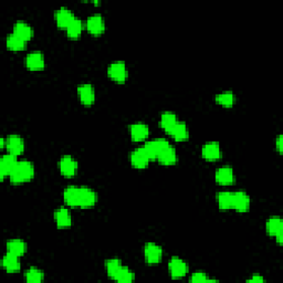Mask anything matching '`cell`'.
<instances>
[{
    "label": "cell",
    "instance_id": "cell-30",
    "mask_svg": "<svg viewBox=\"0 0 283 283\" xmlns=\"http://www.w3.org/2000/svg\"><path fill=\"white\" fill-rule=\"evenodd\" d=\"M26 42L24 39H21L20 37H18L17 35H15L14 32L13 34H10L7 37V47L8 49L13 51H20V50H24L25 47H26Z\"/></svg>",
    "mask_w": 283,
    "mask_h": 283
},
{
    "label": "cell",
    "instance_id": "cell-32",
    "mask_svg": "<svg viewBox=\"0 0 283 283\" xmlns=\"http://www.w3.org/2000/svg\"><path fill=\"white\" fill-rule=\"evenodd\" d=\"M65 30H67V34L70 38H78L81 34H82V30H83L82 20H80L79 18H75Z\"/></svg>",
    "mask_w": 283,
    "mask_h": 283
},
{
    "label": "cell",
    "instance_id": "cell-14",
    "mask_svg": "<svg viewBox=\"0 0 283 283\" xmlns=\"http://www.w3.org/2000/svg\"><path fill=\"white\" fill-rule=\"evenodd\" d=\"M54 18H56V23L59 28L67 29L69 25L77 17H75L73 12H71L70 9L62 7L57 10L56 14H54Z\"/></svg>",
    "mask_w": 283,
    "mask_h": 283
},
{
    "label": "cell",
    "instance_id": "cell-20",
    "mask_svg": "<svg viewBox=\"0 0 283 283\" xmlns=\"http://www.w3.org/2000/svg\"><path fill=\"white\" fill-rule=\"evenodd\" d=\"M129 133H130V137H132L133 140L135 142L144 140L150 134V128L145 123L142 122L134 123L129 126Z\"/></svg>",
    "mask_w": 283,
    "mask_h": 283
},
{
    "label": "cell",
    "instance_id": "cell-13",
    "mask_svg": "<svg viewBox=\"0 0 283 283\" xmlns=\"http://www.w3.org/2000/svg\"><path fill=\"white\" fill-rule=\"evenodd\" d=\"M17 163L18 160L16 155L7 153L2 156V160H0V176H2V179L6 178L7 176L9 177Z\"/></svg>",
    "mask_w": 283,
    "mask_h": 283
},
{
    "label": "cell",
    "instance_id": "cell-29",
    "mask_svg": "<svg viewBox=\"0 0 283 283\" xmlns=\"http://www.w3.org/2000/svg\"><path fill=\"white\" fill-rule=\"evenodd\" d=\"M123 268V263L122 261L116 258L113 259H108L105 262V269H106V273L107 275L111 277V279H115L117 273Z\"/></svg>",
    "mask_w": 283,
    "mask_h": 283
},
{
    "label": "cell",
    "instance_id": "cell-10",
    "mask_svg": "<svg viewBox=\"0 0 283 283\" xmlns=\"http://www.w3.org/2000/svg\"><path fill=\"white\" fill-rule=\"evenodd\" d=\"M6 149L8 153L18 156L24 153L25 151V140L18 134H12L6 138Z\"/></svg>",
    "mask_w": 283,
    "mask_h": 283
},
{
    "label": "cell",
    "instance_id": "cell-22",
    "mask_svg": "<svg viewBox=\"0 0 283 283\" xmlns=\"http://www.w3.org/2000/svg\"><path fill=\"white\" fill-rule=\"evenodd\" d=\"M14 34L20 37L21 39H24L25 41L30 40L32 36H34V29L32 27L27 24L26 21L19 20L14 25Z\"/></svg>",
    "mask_w": 283,
    "mask_h": 283
},
{
    "label": "cell",
    "instance_id": "cell-26",
    "mask_svg": "<svg viewBox=\"0 0 283 283\" xmlns=\"http://www.w3.org/2000/svg\"><path fill=\"white\" fill-rule=\"evenodd\" d=\"M178 121L179 119L175 113L171 112V111H166L164 113H162L160 124H161L162 128L168 133L173 128L174 125H175Z\"/></svg>",
    "mask_w": 283,
    "mask_h": 283
},
{
    "label": "cell",
    "instance_id": "cell-24",
    "mask_svg": "<svg viewBox=\"0 0 283 283\" xmlns=\"http://www.w3.org/2000/svg\"><path fill=\"white\" fill-rule=\"evenodd\" d=\"M19 258L20 257H18V255H15L13 253L7 252L4 255L2 264L4 268L6 269L7 272H9V273H14V272H17L20 270L21 263H20Z\"/></svg>",
    "mask_w": 283,
    "mask_h": 283
},
{
    "label": "cell",
    "instance_id": "cell-25",
    "mask_svg": "<svg viewBox=\"0 0 283 283\" xmlns=\"http://www.w3.org/2000/svg\"><path fill=\"white\" fill-rule=\"evenodd\" d=\"M27 251V243L21 239H12L7 242V252L21 257Z\"/></svg>",
    "mask_w": 283,
    "mask_h": 283
},
{
    "label": "cell",
    "instance_id": "cell-5",
    "mask_svg": "<svg viewBox=\"0 0 283 283\" xmlns=\"http://www.w3.org/2000/svg\"><path fill=\"white\" fill-rule=\"evenodd\" d=\"M60 172L65 177H73L78 173V162L71 155H63L59 161Z\"/></svg>",
    "mask_w": 283,
    "mask_h": 283
},
{
    "label": "cell",
    "instance_id": "cell-9",
    "mask_svg": "<svg viewBox=\"0 0 283 283\" xmlns=\"http://www.w3.org/2000/svg\"><path fill=\"white\" fill-rule=\"evenodd\" d=\"M86 28L89 32L94 36H100L105 30V21L100 14H94L90 16L86 20Z\"/></svg>",
    "mask_w": 283,
    "mask_h": 283
},
{
    "label": "cell",
    "instance_id": "cell-27",
    "mask_svg": "<svg viewBox=\"0 0 283 283\" xmlns=\"http://www.w3.org/2000/svg\"><path fill=\"white\" fill-rule=\"evenodd\" d=\"M217 203L222 210L232 209L233 192H220L217 195Z\"/></svg>",
    "mask_w": 283,
    "mask_h": 283
},
{
    "label": "cell",
    "instance_id": "cell-1",
    "mask_svg": "<svg viewBox=\"0 0 283 283\" xmlns=\"http://www.w3.org/2000/svg\"><path fill=\"white\" fill-rule=\"evenodd\" d=\"M64 203L71 207L91 208L97 201V194L90 187L68 186L63 190Z\"/></svg>",
    "mask_w": 283,
    "mask_h": 283
},
{
    "label": "cell",
    "instance_id": "cell-17",
    "mask_svg": "<svg viewBox=\"0 0 283 283\" xmlns=\"http://www.w3.org/2000/svg\"><path fill=\"white\" fill-rule=\"evenodd\" d=\"M26 67L32 71H38L45 68V57L40 51H32L25 59Z\"/></svg>",
    "mask_w": 283,
    "mask_h": 283
},
{
    "label": "cell",
    "instance_id": "cell-3",
    "mask_svg": "<svg viewBox=\"0 0 283 283\" xmlns=\"http://www.w3.org/2000/svg\"><path fill=\"white\" fill-rule=\"evenodd\" d=\"M107 74L112 80L116 81V82L119 83H123L128 78V70L125 62L115 61L112 62L107 67Z\"/></svg>",
    "mask_w": 283,
    "mask_h": 283
},
{
    "label": "cell",
    "instance_id": "cell-4",
    "mask_svg": "<svg viewBox=\"0 0 283 283\" xmlns=\"http://www.w3.org/2000/svg\"><path fill=\"white\" fill-rule=\"evenodd\" d=\"M265 230L268 235L274 237L276 242L281 244L283 238V221L279 216H272L265 222Z\"/></svg>",
    "mask_w": 283,
    "mask_h": 283
},
{
    "label": "cell",
    "instance_id": "cell-33",
    "mask_svg": "<svg viewBox=\"0 0 283 283\" xmlns=\"http://www.w3.org/2000/svg\"><path fill=\"white\" fill-rule=\"evenodd\" d=\"M135 279V274L134 272L130 270L127 266L123 265V268L119 270V272L117 273L116 277L114 280L117 282H122V283H127V282H132Z\"/></svg>",
    "mask_w": 283,
    "mask_h": 283
},
{
    "label": "cell",
    "instance_id": "cell-7",
    "mask_svg": "<svg viewBox=\"0 0 283 283\" xmlns=\"http://www.w3.org/2000/svg\"><path fill=\"white\" fill-rule=\"evenodd\" d=\"M168 144H170V142H168L166 138L160 137V138H154L152 140L146 142L143 148L152 161V160H156L157 156H159V154L162 152V150L166 148Z\"/></svg>",
    "mask_w": 283,
    "mask_h": 283
},
{
    "label": "cell",
    "instance_id": "cell-2",
    "mask_svg": "<svg viewBox=\"0 0 283 283\" xmlns=\"http://www.w3.org/2000/svg\"><path fill=\"white\" fill-rule=\"evenodd\" d=\"M35 176V166L30 161H18L12 174L9 175L10 182L14 184H23L31 181Z\"/></svg>",
    "mask_w": 283,
    "mask_h": 283
},
{
    "label": "cell",
    "instance_id": "cell-15",
    "mask_svg": "<svg viewBox=\"0 0 283 283\" xmlns=\"http://www.w3.org/2000/svg\"><path fill=\"white\" fill-rule=\"evenodd\" d=\"M250 197L246 192L239 190V192H233V204L232 209H236L239 212H246L250 208Z\"/></svg>",
    "mask_w": 283,
    "mask_h": 283
},
{
    "label": "cell",
    "instance_id": "cell-34",
    "mask_svg": "<svg viewBox=\"0 0 283 283\" xmlns=\"http://www.w3.org/2000/svg\"><path fill=\"white\" fill-rule=\"evenodd\" d=\"M190 282H209V281H217L214 279H210L208 277L205 272H201V271H197V272H194V273L190 275Z\"/></svg>",
    "mask_w": 283,
    "mask_h": 283
},
{
    "label": "cell",
    "instance_id": "cell-18",
    "mask_svg": "<svg viewBox=\"0 0 283 283\" xmlns=\"http://www.w3.org/2000/svg\"><path fill=\"white\" fill-rule=\"evenodd\" d=\"M201 154H203V157L207 161H217L221 157L222 152L219 143H217V142H208V143H206L203 146Z\"/></svg>",
    "mask_w": 283,
    "mask_h": 283
},
{
    "label": "cell",
    "instance_id": "cell-31",
    "mask_svg": "<svg viewBox=\"0 0 283 283\" xmlns=\"http://www.w3.org/2000/svg\"><path fill=\"white\" fill-rule=\"evenodd\" d=\"M43 277H45V273L36 266H31L25 272V279L30 283H39L43 280Z\"/></svg>",
    "mask_w": 283,
    "mask_h": 283
},
{
    "label": "cell",
    "instance_id": "cell-35",
    "mask_svg": "<svg viewBox=\"0 0 283 283\" xmlns=\"http://www.w3.org/2000/svg\"><path fill=\"white\" fill-rule=\"evenodd\" d=\"M282 143H283V138H282V135L280 134V135H277V137L275 139V146L279 153H282V149H283Z\"/></svg>",
    "mask_w": 283,
    "mask_h": 283
},
{
    "label": "cell",
    "instance_id": "cell-19",
    "mask_svg": "<svg viewBox=\"0 0 283 283\" xmlns=\"http://www.w3.org/2000/svg\"><path fill=\"white\" fill-rule=\"evenodd\" d=\"M215 179L220 185H230L235 182V173L230 166H222L216 171Z\"/></svg>",
    "mask_w": 283,
    "mask_h": 283
},
{
    "label": "cell",
    "instance_id": "cell-28",
    "mask_svg": "<svg viewBox=\"0 0 283 283\" xmlns=\"http://www.w3.org/2000/svg\"><path fill=\"white\" fill-rule=\"evenodd\" d=\"M216 102L219 105L225 107H231L236 102V96L232 91H224L221 93H218L215 97Z\"/></svg>",
    "mask_w": 283,
    "mask_h": 283
},
{
    "label": "cell",
    "instance_id": "cell-6",
    "mask_svg": "<svg viewBox=\"0 0 283 283\" xmlns=\"http://www.w3.org/2000/svg\"><path fill=\"white\" fill-rule=\"evenodd\" d=\"M144 257L149 264L160 263L163 258V249L155 242H148L144 247Z\"/></svg>",
    "mask_w": 283,
    "mask_h": 283
},
{
    "label": "cell",
    "instance_id": "cell-8",
    "mask_svg": "<svg viewBox=\"0 0 283 283\" xmlns=\"http://www.w3.org/2000/svg\"><path fill=\"white\" fill-rule=\"evenodd\" d=\"M168 269H170L171 275L173 279H181L188 273V264L179 257H172L168 263Z\"/></svg>",
    "mask_w": 283,
    "mask_h": 283
},
{
    "label": "cell",
    "instance_id": "cell-11",
    "mask_svg": "<svg viewBox=\"0 0 283 283\" xmlns=\"http://www.w3.org/2000/svg\"><path fill=\"white\" fill-rule=\"evenodd\" d=\"M78 95L82 104L90 106L95 102V90L90 83H82L78 86Z\"/></svg>",
    "mask_w": 283,
    "mask_h": 283
},
{
    "label": "cell",
    "instance_id": "cell-21",
    "mask_svg": "<svg viewBox=\"0 0 283 283\" xmlns=\"http://www.w3.org/2000/svg\"><path fill=\"white\" fill-rule=\"evenodd\" d=\"M174 139H176L178 142L186 140L189 137V129L187 124L183 121H178L175 125H174L173 128L168 132Z\"/></svg>",
    "mask_w": 283,
    "mask_h": 283
},
{
    "label": "cell",
    "instance_id": "cell-16",
    "mask_svg": "<svg viewBox=\"0 0 283 283\" xmlns=\"http://www.w3.org/2000/svg\"><path fill=\"white\" fill-rule=\"evenodd\" d=\"M156 160L159 161V163H161L162 165H165V166H172L174 164H176L177 154H176L175 148H174V146L170 143L166 146V148L162 150V152L159 154V156H157Z\"/></svg>",
    "mask_w": 283,
    "mask_h": 283
},
{
    "label": "cell",
    "instance_id": "cell-12",
    "mask_svg": "<svg viewBox=\"0 0 283 283\" xmlns=\"http://www.w3.org/2000/svg\"><path fill=\"white\" fill-rule=\"evenodd\" d=\"M129 160H130V163H132V165L135 168H138V170H143V168L148 167L149 163L151 161V159L149 157L148 153L145 152L143 146L134 150L132 152V154H130Z\"/></svg>",
    "mask_w": 283,
    "mask_h": 283
},
{
    "label": "cell",
    "instance_id": "cell-36",
    "mask_svg": "<svg viewBox=\"0 0 283 283\" xmlns=\"http://www.w3.org/2000/svg\"><path fill=\"white\" fill-rule=\"evenodd\" d=\"M247 282H264V277H262L260 274H253L250 279L247 280Z\"/></svg>",
    "mask_w": 283,
    "mask_h": 283
},
{
    "label": "cell",
    "instance_id": "cell-23",
    "mask_svg": "<svg viewBox=\"0 0 283 283\" xmlns=\"http://www.w3.org/2000/svg\"><path fill=\"white\" fill-rule=\"evenodd\" d=\"M54 220L58 228H68L72 225V218H71L70 212L64 207H60L54 211Z\"/></svg>",
    "mask_w": 283,
    "mask_h": 283
}]
</instances>
